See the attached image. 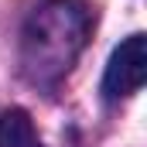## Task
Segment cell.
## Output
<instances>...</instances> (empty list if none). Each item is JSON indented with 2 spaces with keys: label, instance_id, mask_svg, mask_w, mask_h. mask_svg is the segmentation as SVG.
I'll use <instances>...</instances> for the list:
<instances>
[{
  "label": "cell",
  "instance_id": "obj_1",
  "mask_svg": "<svg viewBox=\"0 0 147 147\" xmlns=\"http://www.w3.org/2000/svg\"><path fill=\"white\" fill-rule=\"evenodd\" d=\"M92 31V14L82 0H45L21 31V72L34 86H55L69 75Z\"/></svg>",
  "mask_w": 147,
  "mask_h": 147
},
{
  "label": "cell",
  "instance_id": "obj_2",
  "mask_svg": "<svg viewBox=\"0 0 147 147\" xmlns=\"http://www.w3.org/2000/svg\"><path fill=\"white\" fill-rule=\"evenodd\" d=\"M144 34H130L127 41H120L110 55V65L103 75V96L106 99H120V96H134L144 86Z\"/></svg>",
  "mask_w": 147,
  "mask_h": 147
},
{
  "label": "cell",
  "instance_id": "obj_3",
  "mask_svg": "<svg viewBox=\"0 0 147 147\" xmlns=\"http://www.w3.org/2000/svg\"><path fill=\"white\" fill-rule=\"evenodd\" d=\"M0 147H45L24 110H7L0 116Z\"/></svg>",
  "mask_w": 147,
  "mask_h": 147
}]
</instances>
